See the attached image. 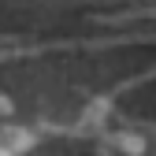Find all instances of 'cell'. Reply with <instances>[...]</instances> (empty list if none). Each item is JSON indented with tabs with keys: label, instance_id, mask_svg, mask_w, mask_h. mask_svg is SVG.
<instances>
[{
	"label": "cell",
	"instance_id": "1",
	"mask_svg": "<svg viewBox=\"0 0 156 156\" xmlns=\"http://www.w3.org/2000/svg\"><path fill=\"white\" fill-rule=\"evenodd\" d=\"M30 145H34L30 130H23V126H0V156H19Z\"/></svg>",
	"mask_w": 156,
	"mask_h": 156
}]
</instances>
